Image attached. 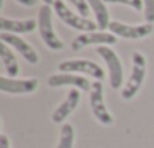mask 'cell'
<instances>
[{
	"label": "cell",
	"mask_w": 154,
	"mask_h": 148,
	"mask_svg": "<svg viewBox=\"0 0 154 148\" xmlns=\"http://www.w3.org/2000/svg\"><path fill=\"white\" fill-rule=\"evenodd\" d=\"M109 30L110 33L121 36V38H127V39H140L148 36L152 32V24L151 23H143L139 26H128L119 21H110L109 24Z\"/></svg>",
	"instance_id": "8"
},
{
	"label": "cell",
	"mask_w": 154,
	"mask_h": 148,
	"mask_svg": "<svg viewBox=\"0 0 154 148\" xmlns=\"http://www.w3.org/2000/svg\"><path fill=\"white\" fill-rule=\"evenodd\" d=\"M38 30L44 41V44L50 50H62L63 42L57 38V35L53 30V21H51V8L48 5L41 6L38 14Z\"/></svg>",
	"instance_id": "3"
},
{
	"label": "cell",
	"mask_w": 154,
	"mask_h": 148,
	"mask_svg": "<svg viewBox=\"0 0 154 148\" xmlns=\"http://www.w3.org/2000/svg\"><path fill=\"white\" fill-rule=\"evenodd\" d=\"M143 2V15L146 23H154V0H142Z\"/></svg>",
	"instance_id": "18"
},
{
	"label": "cell",
	"mask_w": 154,
	"mask_h": 148,
	"mask_svg": "<svg viewBox=\"0 0 154 148\" xmlns=\"http://www.w3.org/2000/svg\"><path fill=\"white\" fill-rule=\"evenodd\" d=\"M145 72H146V62L142 53L139 51H133L131 54V72H130V77L125 83V86L121 91V97L124 100H130L133 98L137 91L142 86V82L145 79Z\"/></svg>",
	"instance_id": "1"
},
{
	"label": "cell",
	"mask_w": 154,
	"mask_h": 148,
	"mask_svg": "<svg viewBox=\"0 0 154 148\" xmlns=\"http://www.w3.org/2000/svg\"><path fill=\"white\" fill-rule=\"evenodd\" d=\"M104 3H124L127 6H131L136 11H143V2L142 0H103Z\"/></svg>",
	"instance_id": "19"
},
{
	"label": "cell",
	"mask_w": 154,
	"mask_h": 148,
	"mask_svg": "<svg viewBox=\"0 0 154 148\" xmlns=\"http://www.w3.org/2000/svg\"><path fill=\"white\" fill-rule=\"evenodd\" d=\"M0 148H9V139L6 134H0Z\"/></svg>",
	"instance_id": "20"
},
{
	"label": "cell",
	"mask_w": 154,
	"mask_h": 148,
	"mask_svg": "<svg viewBox=\"0 0 154 148\" xmlns=\"http://www.w3.org/2000/svg\"><path fill=\"white\" fill-rule=\"evenodd\" d=\"M97 53L104 59L107 68H109V82L113 89H119L122 83V65L118 57V54L109 47V45H100L97 47Z\"/></svg>",
	"instance_id": "5"
},
{
	"label": "cell",
	"mask_w": 154,
	"mask_h": 148,
	"mask_svg": "<svg viewBox=\"0 0 154 148\" xmlns=\"http://www.w3.org/2000/svg\"><path fill=\"white\" fill-rule=\"evenodd\" d=\"M66 2H68V3H71V5L77 9V12H79V15H80V17L88 18L91 8H89V5H88L86 0H66Z\"/></svg>",
	"instance_id": "17"
},
{
	"label": "cell",
	"mask_w": 154,
	"mask_h": 148,
	"mask_svg": "<svg viewBox=\"0 0 154 148\" xmlns=\"http://www.w3.org/2000/svg\"><path fill=\"white\" fill-rule=\"evenodd\" d=\"M59 71L60 72H82V74H88V76L94 77L95 80L101 82L104 79V69L92 62V60H86V59H68L59 63Z\"/></svg>",
	"instance_id": "4"
},
{
	"label": "cell",
	"mask_w": 154,
	"mask_h": 148,
	"mask_svg": "<svg viewBox=\"0 0 154 148\" xmlns=\"http://www.w3.org/2000/svg\"><path fill=\"white\" fill-rule=\"evenodd\" d=\"M79 101H80V92H79V89H71V91L68 92L66 98H65V100L56 107V110L53 112V116H51L53 122L60 124L62 121H65V118L77 107Z\"/></svg>",
	"instance_id": "13"
},
{
	"label": "cell",
	"mask_w": 154,
	"mask_h": 148,
	"mask_svg": "<svg viewBox=\"0 0 154 148\" xmlns=\"http://www.w3.org/2000/svg\"><path fill=\"white\" fill-rule=\"evenodd\" d=\"M0 39L5 44H9L11 47H14L29 63H36L39 60L36 51L33 50L32 45H29L24 39H21L18 35H14V33H8V32H2L0 33Z\"/></svg>",
	"instance_id": "10"
},
{
	"label": "cell",
	"mask_w": 154,
	"mask_h": 148,
	"mask_svg": "<svg viewBox=\"0 0 154 148\" xmlns=\"http://www.w3.org/2000/svg\"><path fill=\"white\" fill-rule=\"evenodd\" d=\"M48 86L51 88H57V86H75L77 89L80 91H89L91 92V88L92 85L89 83L88 79H85L83 76H75L72 72H59V74H53V76L48 77L47 80Z\"/></svg>",
	"instance_id": "9"
},
{
	"label": "cell",
	"mask_w": 154,
	"mask_h": 148,
	"mask_svg": "<svg viewBox=\"0 0 154 148\" xmlns=\"http://www.w3.org/2000/svg\"><path fill=\"white\" fill-rule=\"evenodd\" d=\"M89 8L92 9L95 18H97V26L100 30H106L109 29V24H110V20H109V11L107 8L104 6V2L103 0H86Z\"/></svg>",
	"instance_id": "14"
},
{
	"label": "cell",
	"mask_w": 154,
	"mask_h": 148,
	"mask_svg": "<svg viewBox=\"0 0 154 148\" xmlns=\"http://www.w3.org/2000/svg\"><path fill=\"white\" fill-rule=\"evenodd\" d=\"M0 57H2V62L5 65L6 72L11 77H15L18 74V62H17L15 54L12 53V50L5 42H2V45H0Z\"/></svg>",
	"instance_id": "15"
},
{
	"label": "cell",
	"mask_w": 154,
	"mask_h": 148,
	"mask_svg": "<svg viewBox=\"0 0 154 148\" xmlns=\"http://www.w3.org/2000/svg\"><path fill=\"white\" fill-rule=\"evenodd\" d=\"M74 128L71 124H63L60 128V137L56 148H72L74 143Z\"/></svg>",
	"instance_id": "16"
},
{
	"label": "cell",
	"mask_w": 154,
	"mask_h": 148,
	"mask_svg": "<svg viewBox=\"0 0 154 148\" xmlns=\"http://www.w3.org/2000/svg\"><path fill=\"white\" fill-rule=\"evenodd\" d=\"M44 3L50 6V5H53V3H54V0H44Z\"/></svg>",
	"instance_id": "22"
},
{
	"label": "cell",
	"mask_w": 154,
	"mask_h": 148,
	"mask_svg": "<svg viewBox=\"0 0 154 148\" xmlns=\"http://www.w3.org/2000/svg\"><path fill=\"white\" fill-rule=\"evenodd\" d=\"M116 42V35L110 32H86L75 36L74 41L71 42V48L74 51L80 50L88 45H110Z\"/></svg>",
	"instance_id": "7"
},
{
	"label": "cell",
	"mask_w": 154,
	"mask_h": 148,
	"mask_svg": "<svg viewBox=\"0 0 154 148\" xmlns=\"http://www.w3.org/2000/svg\"><path fill=\"white\" fill-rule=\"evenodd\" d=\"M36 26H38V21L35 18H26V20H11L6 17L0 18V27H2V30L8 32V33H14V35L30 33L36 29Z\"/></svg>",
	"instance_id": "12"
},
{
	"label": "cell",
	"mask_w": 154,
	"mask_h": 148,
	"mask_svg": "<svg viewBox=\"0 0 154 148\" xmlns=\"http://www.w3.org/2000/svg\"><path fill=\"white\" fill-rule=\"evenodd\" d=\"M38 80L36 79H8V77H0V89L3 92L9 94H30L36 91Z\"/></svg>",
	"instance_id": "11"
},
{
	"label": "cell",
	"mask_w": 154,
	"mask_h": 148,
	"mask_svg": "<svg viewBox=\"0 0 154 148\" xmlns=\"http://www.w3.org/2000/svg\"><path fill=\"white\" fill-rule=\"evenodd\" d=\"M15 2H18L23 6H35L36 5V0H15Z\"/></svg>",
	"instance_id": "21"
},
{
	"label": "cell",
	"mask_w": 154,
	"mask_h": 148,
	"mask_svg": "<svg viewBox=\"0 0 154 148\" xmlns=\"http://www.w3.org/2000/svg\"><path fill=\"white\" fill-rule=\"evenodd\" d=\"M53 8H54V12L56 15L65 23L68 24L69 27L75 29V30H83V33L86 32H95L97 30V21H91L88 18H83L80 15L74 14L66 5L63 0H54L53 3Z\"/></svg>",
	"instance_id": "2"
},
{
	"label": "cell",
	"mask_w": 154,
	"mask_h": 148,
	"mask_svg": "<svg viewBox=\"0 0 154 148\" xmlns=\"http://www.w3.org/2000/svg\"><path fill=\"white\" fill-rule=\"evenodd\" d=\"M89 101H91V109H92L94 116H95L101 124H104V125L113 124V118H112V115L109 113V110H107V107H106V104H104L103 85H101V82L95 80V82L92 83Z\"/></svg>",
	"instance_id": "6"
}]
</instances>
